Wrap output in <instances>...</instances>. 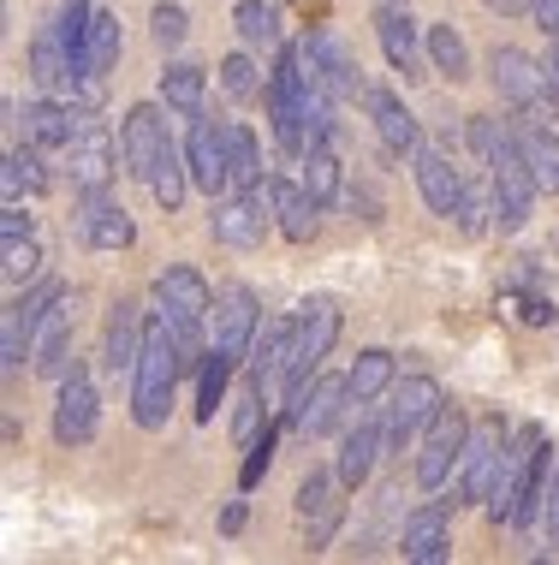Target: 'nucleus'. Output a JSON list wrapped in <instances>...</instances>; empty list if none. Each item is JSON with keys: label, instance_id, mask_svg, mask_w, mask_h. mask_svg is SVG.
<instances>
[{"label": "nucleus", "instance_id": "nucleus-1", "mask_svg": "<svg viewBox=\"0 0 559 565\" xmlns=\"http://www.w3.org/2000/svg\"><path fill=\"white\" fill-rule=\"evenodd\" d=\"M179 375H185V363H179L173 322H168V316H149V345L138 358V375H131V423H138V429L155 435L161 423H168Z\"/></svg>", "mask_w": 559, "mask_h": 565}, {"label": "nucleus", "instance_id": "nucleus-2", "mask_svg": "<svg viewBox=\"0 0 559 565\" xmlns=\"http://www.w3.org/2000/svg\"><path fill=\"white\" fill-rule=\"evenodd\" d=\"M488 196H494V233L512 238V233H524L536 215V167L524 161V143H518V131H506V143H501V156L488 161Z\"/></svg>", "mask_w": 559, "mask_h": 565}, {"label": "nucleus", "instance_id": "nucleus-3", "mask_svg": "<svg viewBox=\"0 0 559 565\" xmlns=\"http://www.w3.org/2000/svg\"><path fill=\"white\" fill-rule=\"evenodd\" d=\"M352 411H364V405H352V381L315 370L304 387L280 405V417H286V429H292L298 440H322V435L345 429V423H352Z\"/></svg>", "mask_w": 559, "mask_h": 565}, {"label": "nucleus", "instance_id": "nucleus-4", "mask_svg": "<svg viewBox=\"0 0 559 565\" xmlns=\"http://www.w3.org/2000/svg\"><path fill=\"white\" fill-rule=\"evenodd\" d=\"M488 78H494V89H501V96H506L524 119H536V126H548V119H553L559 78L541 66L536 54H524V49H494V54H488Z\"/></svg>", "mask_w": 559, "mask_h": 565}, {"label": "nucleus", "instance_id": "nucleus-5", "mask_svg": "<svg viewBox=\"0 0 559 565\" xmlns=\"http://www.w3.org/2000/svg\"><path fill=\"white\" fill-rule=\"evenodd\" d=\"M340 340V303L334 298H304L292 310V358H286V387H280V405L292 399L304 381L322 370V358L334 351Z\"/></svg>", "mask_w": 559, "mask_h": 565}, {"label": "nucleus", "instance_id": "nucleus-6", "mask_svg": "<svg viewBox=\"0 0 559 565\" xmlns=\"http://www.w3.org/2000/svg\"><path fill=\"white\" fill-rule=\"evenodd\" d=\"M441 405H447V393L434 375H399L393 381V393H387V452L405 458V447L422 440V429L441 417Z\"/></svg>", "mask_w": 559, "mask_h": 565}, {"label": "nucleus", "instance_id": "nucleus-7", "mask_svg": "<svg viewBox=\"0 0 559 565\" xmlns=\"http://www.w3.org/2000/svg\"><path fill=\"white\" fill-rule=\"evenodd\" d=\"M464 440H471V417H464V405H441V417L422 429V447H417V488L422 494H434V488H447L459 477V458H464Z\"/></svg>", "mask_w": 559, "mask_h": 565}, {"label": "nucleus", "instance_id": "nucleus-8", "mask_svg": "<svg viewBox=\"0 0 559 565\" xmlns=\"http://www.w3.org/2000/svg\"><path fill=\"white\" fill-rule=\"evenodd\" d=\"M268 215H275V179L256 191H226L208 209V233H215L226 250H256L268 238Z\"/></svg>", "mask_w": 559, "mask_h": 565}, {"label": "nucleus", "instance_id": "nucleus-9", "mask_svg": "<svg viewBox=\"0 0 559 565\" xmlns=\"http://www.w3.org/2000/svg\"><path fill=\"white\" fill-rule=\"evenodd\" d=\"M66 179H72V191H108L114 185V173H119V161H126V149H119V137L101 126L96 114L78 126V137H72L66 149Z\"/></svg>", "mask_w": 559, "mask_h": 565}, {"label": "nucleus", "instance_id": "nucleus-10", "mask_svg": "<svg viewBox=\"0 0 559 565\" xmlns=\"http://www.w3.org/2000/svg\"><path fill=\"white\" fill-rule=\"evenodd\" d=\"M96 114V108H78V102H66V96H49V89H42L36 102H24V108H12V143H36V149H66L72 137H78V126L84 119Z\"/></svg>", "mask_w": 559, "mask_h": 565}, {"label": "nucleus", "instance_id": "nucleus-11", "mask_svg": "<svg viewBox=\"0 0 559 565\" xmlns=\"http://www.w3.org/2000/svg\"><path fill=\"white\" fill-rule=\"evenodd\" d=\"M185 161H191V185L215 203V196L233 191V143H226V119H191L185 137Z\"/></svg>", "mask_w": 559, "mask_h": 565}, {"label": "nucleus", "instance_id": "nucleus-12", "mask_svg": "<svg viewBox=\"0 0 559 565\" xmlns=\"http://www.w3.org/2000/svg\"><path fill=\"white\" fill-rule=\"evenodd\" d=\"M506 417L494 411V417H476L471 423V440H464V458H459V500L452 507H482L488 500V477H494V458L506 452Z\"/></svg>", "mask_w": 559, "mask_h": 565}, {"label": "nucleus", "instance_id": "nucleus-13", "mask_svg": "<svg viewBox=\"0 0 559 565\" xmlns=\"http://www.w3.org/2000/svg\"><path fill=\"white\" fill-rule=\"evenodd\" d=\"M340 470H310L298 482V518H304V547L310 554H327L345 524V500H340Z\"/></svg>", "mask_w": 559, "mask_h": 565}, {"label": "nucleus", "instance_id": "nucleus-14", "mask_svg": "<svg viewBox=\"0 0 559 565\" xmlns=\"http://www.w3.org/2000/svg\"><path fill=\"white\" fill-rule=\"evenodd\" d=\"M381 452H387V405L352 411V423H345V440H340V458H334L340 482L357 494V488L375 477V458H381Z\"/></svg>", "mask_w": 559, "mask_h": 565}, {"label": "nucleus", "instance_id": "nucleus-15", "mask_svg": "<svg viewBox=\"0 0 559 565\" xmlns=\"http://www.w3.org/2000/svg\"><path fill=\"white\" fill-rule=\"evenodd\" d=\"M256 328H262V303H256L250 286H221V292H215V310H208V340H215L226 358L245 363Z\"/></svg>", "mask_w": 559, "mask_h": 565}, {"label": "nucleus", "instance_id": "nucleus-16", "mask_svg": "<svg viewBox=\"0 0 559 565\" xmlns=\"http://www.w3.org/2000/svg\"><path fill=\"white\" fill-rule=\"evenodd\" d=\"M208 310H215V292L196 268L173 263L155 274V316H168L173 328H208Z\"/></svg>", "mask_w": 559, "mask_h": 565}, {"label": "nucleus", "instance_id": "nucleus-17", "mask_svg": "<svg viewBox=\"0 0 559 565\" xmlns=\"http://www.w3.org/2000/svg\"><path fill=\"white\" fill-rule=\"evenodd\" d=\"M149 316L155 310H143L138 298H119L114 310H108V328H101V363H108V375H138V358H143V345H149Z\"/></svg>", "mask_w": 559, "mask_h": 565}, {"label": "nucleus", "instance_id": "nucleus-18", "mask_svg": "<svg viewBox=\"0 0 559 565\" xmlns=\"http://www.w3.org/2000/svg\"><path fill=\"white\" fill-rule=\"evenodd\" d=\"M375 36H381V54H387V66L399 72L405 84H417V78H429V36H417V19H411V7H375Z\"/></svg>", "mask_w": 559, "mask_h": 565}, {"label": "nucleus", "instance_id": "nucleus-19", "mask_svg": "<svg viewBox=\"0 0 559 565\" xmlns=\"http://www.w3.org/2000/svg\"><path fill=\"white\" fill-rule=\"evenodd\" d=\"M60 298V286L54 280H36V286H24V298H12L7 303V316H0V370L7 375H19L24 370V358H30V333H36L42 322V310Z\"/></svg>", "mask_w": 559, "mask_h": 565}, {"label": "nucleus", "instance_id": "nucleus-20", "mask_svg": "<svg viewBox=\"0 0 559 565\" xmlns=\"http://www.w3.org/2000/svg\"><path fill=\"white\" fill-rule=\"evenodd\" d=\"M101 429V399H96V381L84 370H72L60 381V399H54V440L60 447H89Z\"/></svg>", "mask_w": 559, "mask_h": 565}, {"label": "nucleus", "instance_id": "nucleus-21", "mask_svg": "<svg viewBox=\"0 0 559 565\" xmlns=\"http://www.w3.org/2000/svg\"><path fill=\"white\" fill-rule=\"evenodd\" d=\"M173 137H168V114L155 108V102H138V108H126V119H119V149H126V173L131 179H143L149 185V173H155V161H161V149H168Z\"/></svg>", "mask_w": 559, "mask_h": 565}, {"label": "nucleus", "instance_id": "nucleus-22", "mask_svg": "<svg viewBox=\"0 0 559 565\" xmlns=\"http://www.w3.org/2000/svg\"><path fill=\"white\" fill-rule=\"evenodd\" d=\"M78 238L89 250H131L138 226H131L126 203L114 191H78Z\"/></svg>", "mask_w": 559, "mask_h": 565}, {"label": "nucleus", "instance_id": "nucleus-23", "mask_svg": "<svg viewBox=\"0 0 559 565\" xmlns=\"http://www.w3.org/2000/svg\"><path fill=\"white\" fill-rule=\"evenodd\" d=\"M399 554L411 559V565H441V559H452V512H447V500H422V507L405 518Z\"/></svg>", "mask_w": 559, "mask_h": 565}, {"label": "nucleus", "instance_id": "nucleus-24", "mask_svg": "<svg viewBox=\"0 0 559 565\" xmlns=\"http://www.w3.org/2000/svg\"><path fill=\"white\" fill-rule=\"evenodd\" d=\"M411 173H417V191H422V203H429V215H441V221L459 215V203H464V173L441 156V149L422 143L417 156H411Z\"/></svg>", "mask_w": 559, "mask_h": 565}, {"label": "nucleus", "instance_id": "nucleus-25", "mask_svg": "<svg viewBox=\"0 0 559 565\" xmlns=\"http://www.w3.org/2000/svg\"><path fill=\"white\" fill-rule=\"evenodd\" d=\"M369 119H375V137H381L387 156H417L422 149V119L393 89H369Z\"/></svg>", "mask_w": 559, "mask_h": 565}, {"label": "nucleus", "instance_id": "nucleus-26", "mask_svg": "<svg viewBox=\"0 0 559 565\" xmlns=\"http://www.w3.org/2000/svg\"><path fill=\"white\" fill-rule=\"evenodd\" d=\"M275 226L292 244H310L315 226H322V203L304 191V179H298V173H275Z\"/></svg>", "mask_w": 559, "mask_h": 565}, {"label": "nucleus", "instance_id": "nucleus-27", "mask_svg": "<svg viewBox=\"0 0 559 565\" xmlns=\"http://www.w3.org/2000/svg\"><path fill=\"white\" fill-rule=\"evenodd\" d=\"M345 381H352V405H381L393 393V381H399V363H393L387 345H369V351H357V358H352Z\"/></svg>", "mask_w": 559, "mask_h": 565}, {"label": "nucleus", "instance_id": "nucleus-28", "mask_svg": "<svg viewBox=\"0 0 559 565\" xmlns=\"http://www.w3.org/2000/svg\"><path fill=\"white\" fill-rule=\"evenodd\" d=\"M30 78H36V89H49V96H60V89L72 84V54H66V42H60L54 24H42L36 36H30Z\"/></svg>", "mask_w": 559, "mask_h": 565}, {"label": "nucleus", "instance_id": "nucleus-29", "mask_svg": "<svg viewBox=\"0 0 559 565\" xmlns=\"http://www.w3.org/2000/svg\"><path fill=\"white\" fill-rule=\"evenodd\" d=\"M49 149H36V143H7V167H0V185H7V196H42L54 185V173H49Z\"/></svg>", "mask_w": 559, "mask_h": 565}, {"label": "nucleus", "instance_id": "nucleus-30", "mask_svg": "<svg viewBox=\"0 0 559 565\" xmlns=\"http://www.w3.org/2000/svg\"><path fill=\"white\" fill-rule=\"evenodd\" d=\"M185 191H191V161H185V149H179V143H168V149H161V161H155V173H149V196H155L161 215H179Z\"/></svg>", "mask_w": 559, "mask_h": 565}, {"label": "nucleus", "instance_id": "nucleus-31", "mask_svg": "<svg viewBox=\"0 0 559 565\" xmlns=\"http://www.w3.org/2000/svg\"><path fill=\"white\" fill-rule=\"evenodd\" d=\"M518 131V143H524V161L536 167V185L548 191V196H559V131L553 126H512Z\"/></svg>", "mask_w": 559, "mask_h": 565}, {"label": "nucleus", "instance_id": "nucleus-32", "mask_svg": "<svg viewBox=\"0 0 559 565\" xmlns=\"http://www.w3.org/2000/svg\"><path fill=\"white\" fill-rule=\"evenodd\" d=\"M203 66H191V60H168V72H161V102H168L173 114L196 119L203 114Z\"/></svg>", "mask_w": 559, "mask_h": 565}, {"label": "nucleus", "instance_id": "nucleus-33", "mask_svg": "<svg viewBox=\"0 0 559 565\" xmlns=\"http://www.w3.org/2000/svg\"><path fill=\"white\" fill-rule=\"evenodd\" d=\"M233 30L245 49H280V7L275 0H238L233 7Z\"/></svg>", "mask_w": 559, "mask_h": 565}, {"label": "nucleus", "instance_id": "nucleus-34", "mask_svg": "<svg viewBox=\"0 0 559 565\" xmlns=\"http://www.w3.org/2000/svg\"><path fill=\"white\" fill-rule=\"evenodd\" d=\"M298 179H304V191L315 196V203H340V191H345V167L334 156V143H322V149H310L304 161H298Z\"/></svg>", "mask_w": 559, "mask_h": 565}, {"label": "nucleus", "instance_id": "nucleus-35", "mask_svg": "<svg viewBox=\"0 0 559 565\" xmlns=\"http://www.w3.org/2000/svg\"><path fill=\"white\" fill-rule=\"evenodd\" d=\"M238 358H226V351L215 345L203 358V370H196V423H215V411L226 405V381H233Z\"/></svg>", "mask_w": 559, "mask_h": 565}, {"label": "nucleus", "instance_id": "nucleus-36", "mask_svg": "<svg viewBox=\"0 0 559 565\" xmlns=\"http://www.w3.org/2000/svg\"><path fill=\"white\" fill-rule=\"evenodd\" d=\"M226 143H233V191L268 185V173H262V149H256V131L245 126V119H226Z\"/></svg>", "mask_w": 559, "mask_h": 565}, {"label": "nucleus", "instance_id": "nucleus-37", "mask_svg": "<svg viewBox=\"0 0 559 565\" xmlns=\"http://www.w3.org/2000/svg\"><path fill=\"white\" fill-rule=\"evenodd\" d=\"M0 274H7V286H36L42 280V244H36V233H30V238H0Z\"/></svg>", "mask_w": 559, "mask_h": 565}, {"label": "nucleus", "instance_id": "nucleus-38", "mask_svg": "<svg viewBox=\"0 0 559 565\" xmlns=\"http://www.w3.org/2000/svg\"><path fill=\"white\" fill-rule=\"evenodd\" d=\"M221 89H226L233 102H256V96H262L268 78H262V66H256V49L221 60Z\"/></svg>", "mask_w": 559, "mask_h": 565}, {"label": "nucleus", "instance_id": "nucleus-39", "mask_svg": "<svg viewBox=\"0 0 559 565\" xmlns=\"http://www.w3.org/2000/svg\"><path fill=\"white\" fill-rule=\"evenodd\" d=\"M429 66L447 72V78H471V49L452 24H429Z\"/></svg>", "mask_w": 559, "mask_h": 565}, {"label": "nucleus", "instance_id": "nucleus-40", "mask_svg": "<svg viewBox=\"0 0 559 565\" xmlns=\"http://www.w3.org/2000/svg\"><path fill=\"white\" fill-rule=\"evenodd\" d=\"M280 435H286V417H275V423H262V440H250L245 447V470H238V488H262V477L275 470V447H280Z\"/></svg>", "mask_w": 559, "mask_h": 565}, {"label": "nucleus", "instance_id": "nucleus-41", "mask_svg": "<svg viewBox=\"0 0 559 565\" xmlns=\"http://www.w3.org/2000/svg\"><path fill=\"white\" fill-rule=\"evenodd\" d=\"M119 49H126V42H119V19L96 7V19H89V66H96V72H114V66H119Z\"/></svg>", "mask_w": 559, "mask_h": 565}, {"label": "nucleus", "instance_id": "nucleus-42", "mask_svg": "<svg viewBox=\"0 0 559 565\" xmlns=\"http://www.w3.org/2000/svg\"><path fill=\"white\" fill-rule=\"evenodd\" d=\"M506 119H494V114H471V126H464V143H471V156L488 167L494 156H501V143H506Z\"/></svg>", "mask_w": 559, "mask_h": 565}, {"label": "nucleus", "instance_id": "nucleus-43", "mask_svg": "<svg viewBox=\"0 0 559 565\" xmlns=\"http://www.w3.org/2000/svg\"><path fill=\"white\" fill-rule=\"evenodd\" d=\"M149 36H155V49H179V42L191 36V19H185V7H173V0H161L155 12H149Z\"/></svg>", "mask_w": 559, "mask_h": 565}, {"label": "nucleus", "instance_id": "nucleus-44", "mask_svg": "<svg viewBox=\"0 0 559 565\" xmlns=\"http://www.w3.org/2000/svg\"><path fill=\"white\" fill-rule=\"evenodd\" d=\"M459 233L464 238H482V233H494V196H482V191H471L464 185V203H459Z\"/></svg>", "mask_w": 559, "mask_h": 565}, {"label": "nucleus", "instance_id": "nucleus-45", "mask_svg": "<svg viewBox=\"0 0 559 565\" xmlns=\"http://www.w3.org/2000/svg\"><path fill=\"white\" fill-rule=\"evenodd\" d=\"M262 417H268V393L250 381V393H245V399H238V411H233V440H245V447H250L256 429H262Z\"/></svg>", "mask_w": 559, "mask_h": 565}, {"label": "nucleus", "instance_id": "nucleus-46", "mask_svg": "<svg viewBox=\"0 0 559 565\" xmlns=\"http://www.w3.org/2000/svg\"><path fill=\"white\" fill-rule=\"evenodd\" d=\"M541 536H548V554H559V465L548 482V507H541Z\"/></svg>", "mask_w": 559, "mask_h": 565}, {"label": "nucleus", "instance_id": "nucleus-47", "mask_svg": "<svg viewBox=\"0 0 559 565\" xmlns=\"http://www.w3.org/2000/svg\"><path fill=\"white\" fill-rule=\"evenodd\" d=\"M30 226H36V221L24 215V203H19V196H7V209H0V238H30Z\"/></svg>", "mask_w": 559, "mask_h": 565}, {"label": "nucleus", "instance_id": "nucleus-48", "mask_svg": "<svg viewBox=\"0 0 559 565\" xmlns=\"http://www.w3.org/2000/svg\"><path fill=\"white\" fill-rule=\"evenodd\" d=\"M518 322H530V328H548L553 322V298H518Z\"/></svg>", "mask_w": 559, "mask_h": 565}, {"label": "nucleus", "instance_id": "nucleus-49", "mask_svg": "<svg viewBox=\"0 0 559 565\" xmlns=\"http://www.w3.org/2000/svg\"><path fill=\"white\" fill-rule=\"evenodd\" d=\"M530 24L553 42L559 36V0H530Z\"/></svg>", "mask_w": 559, "mask_h": 565}, {"label": "nucleus", "instance_id": "nucleus-50", "mask_svg": "<svg viewBox=\"0 0 559 565\" xmlns=\"http://www.w3.org/2000/svg\"><path fill=\"white\" fill-rule=\"evenodd\" d=\"M221 530H226V536H238V530H245V500H233V507L221 512Z\"/></svg>", "mask_w": 559, "mask_h": 565}, {"label": "nucleus", "instance_id": "nucleus-51", "mask_svg": "<svg viewBox=\"0 0 559 565\" xmlns=\"http://www.w3.org/2000/svg\"><path fill=\"white\" fill-rule=\"evenodd\" d=\"M548 72H553V78H559V36L548 42Z\"/></svg>", "mask_w": 559, "mask_h": 565}, {"label": "nucleus", "instance_id": "nucleus-52", "mask_svg": "<svg viewBox=\"0 0 559 565\" xmlns=\"http://www.w3.org/2000/svg\"><path fill=\"white\" fill-rule=\"evenodd\" d=\"M381 7H411V0H381Z\"/></svg>", "mask_w": 559, "mask_h": 565}]
</instances>
